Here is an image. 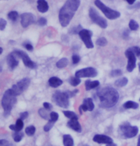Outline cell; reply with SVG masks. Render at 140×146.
I'll return each instance as SVG.
<instances>
[{"label":"cell","instance_id":"f546056e","mask_svg":"<svg viewBox=\"0 0 140 146\" xmlns=\"http://www.w3.org/2000/svg\"><path fill=\"white\" fill-rule=\"evenodd\" d=\"M35 131H36V129L33 125H31V126H29V127H27V129H25V133H27V136H30V137L34 135Z\"/></svg>","mask_w":140,"mask_h":146},{"label":"cell","instance_id":"8992f818","mask_svg":"<svg viewBox=\"0 0 140 146\" xmlns=\"http://www.w3.org/2000/svg\"><path fill=\"white\" fill-rule=\"evenodd\" d=\"M29 84H30V80L28 78H25V79L21 80V81L17 82L11 88L12 94H13L15 96H19L21 93H23L25 89L29 87Z\"/></svg>","mask_w":140,"mask_h":146},{"label":"cell","instance_id":"b9f144b4","mask_svg":"<svg viewBox=\"0 0 140 146\" xmlns=\"http://www.w3.org/2000/svg\"><path fill=\"white\" fill-rule=\"evenodd\" d=\"M9 142L5 140V139H1L0 140V146H8L9 145Z\"/></svg>","mask_w":140,"mask_h":146},{"label":"cell","instance_id":"bcb514c9","mask_svg":"<svg viewBox=\"0 0 140 146\" xmlns=\"http://www.w3.org/2000/svg\"><path fill=\"white\" fill-rule=\"evenodd\" d=\"M107 146H117V144H115V143H109Z\"/></svg>","mask_w":140,"mask_h":146},{"label":"cell","instance_id":"d590c367","mask_svg":"<svg viewBox=\"0 0 140 146\" xmlns=\"http://www.w3.org/2000/svg\"><path fill=\"white\" fill-rule=\"evenodd\" d=\"M54 123V122H53V121H49V122L45 125V127H44V130H45V131H49L51 129L53 128Z\"/></svg>","mask_w":140,"mask_h":146},{"label":"cell","instance_id":"9a60e30c","mask_svg":"<svg viewBox=\"0 0 140 146\" xmlns=\"http://www.w3.org/2000/svg\"><path fill=\"white\" fill-rule=\"evenodd\" d=\"M18 56L14 54V52H11V54H10L6 59L7 60V64L9 66V68L11 69H14L17 66L19 65V60H18Z\"/></svg>","mask_w":140,"mask_h":146},{"label":"cell","instance_id":"c3c4849f","mask_svg":"<svg viewBox=\"0 0 140 146\" xmlns=\"http://www.w3.org/2000/svg\"><path fill=\"white\" fill-rule=\"evenodd\" d=\"M2 52H3V48H2V47H0V54H1Z\"/></svg>","mask_w":140,"mask_h":146},{"label":"cell","instance_id":"7dc6e473","mask_svg":"<svg viewBox=\"0 0 140 146\" xmlns=\"http://www.w3.org/2000/svg\"><path fill=\"white\" fill-rule=\"evenodd\" d=\"M137 146H140V136L138 137V141H137Z\"/></svg>","mask_w":140,"mask_h":146},{"label":"cell","instance_id":"6da1fadb","mask_svg":"<svg viewBox=\"0 0 140 146\" xmlns=\"http://www.w3.org/2000/svg\"><path fill=\"white\" fill-rule=\"evenodd\" d=\"M81 2L79 0H68L60 9L59 13V20L63 27H66L73 19L74 12L79 8Z\"/></svg>","mask_w":140,"mask_h":146},{"label":"cell","instance_id":"8d00e7d4","mask_svg":"<svg viewBox=\"0 0 140 146\" xmlns=\"http://www.w3.org/2000/svg\"><path fill=\"white\" fill-rule=\"evenodd\" d=\"M122 74H123V72L120 69H116V70L111 71L110 75L111 76H120V75H122Z\"/></svg>","mask_w":140,"mask_h":146},{"label":"cell","instance_id":"7a4b0ae2","mask_svg":"<svg viewBox=\"0 0 140 146\" xmlns=\"http://www.w3.org/2000/svg\"><path fill=\"white\" fill-rule=\"evenodd\" d=\"M100 106L103 108H111L119 99L118 92L112 88H104L98 93Z\"/></svg>","mask_w":140,"mask_h":146},{"label":"cell","instance_id":"ac0fdd59","mask_svg":"<svg viewBox=\"0 0 140 146\" xmlns=\"http://www.w3.org/2000/svg\"><path fill=\"white\" fill-rule=\"evenodd\" d=\"M48 83L52 88H58L62 84V81L58 77H51L48 81Z\"/></svg>","mask_w":140,"mask_h":146},{"label":"cell","instance_id":"ab89813d","mask_svg":"<svg viewBox=\"0 0 140 146\" xmlns=\"http://www.w3.org/2000/svg\"><path fill=\"white\" fill-rule=\"evenodd\" d=\"M38 24H39L40 25H46V19L45 18H40L39 20H38Z\"/></svg>","mask_w":140,"mask_h":146},{"label":"cell","instance_id":"f907efd6","mask_svg":"<svg viewBox=\"0 0 140 146\" xmlns=\"http://www.w3.org/2000/svg\"><path fill=\"white\" fill-rule=\"evenodd\" d=\"M138 68H139V71H140V63H139V66H138Z\"/></svg>","mask_w":140,"mask_h":146},{"label":"cell","instance_id":"d4e9b609","mask_svg":"<svg viewBox=\"0 0 140 146\" xmlns=\"http://www.w3.org/2000/svg\"><path fill=\"white\" fill-rule=\"evenodd\" d=\"M68 59H66V58H62V59H60V60L56 63V67H57L58 68H63L67 67V66H68Z\"/></svg>","mask_w":140,"mask_h":146},{"label":"cell","instance_id":"44dd1931","mask_svg":"<svg viewBox=\"0 0 140 146\" xmlns=\"http://www.w3.org/2000/svg\"><path fill=\"white\" fill-rule=\"evenodd\" d=\"M99 82L98 81H94V82H91V81H87L85 82V88L87 90H90V89H93V88H96L99 86Z\"/></svg>","mask_w":140,"mask_h":146},{"label":"cell","instance_id":"277c9868","mask_svg":"<svg viewBox=\"0 0 140 146\" xmlns=\"http://www.w3.org/2000/svg\"><path fill=\"white\" fill-rule=\"evenodd\" d=\"M69 95L67 92H55L53 96L54 102L61 108H68L69 105Z\"/></svg>","mask_w":140,"mask_h":146},{"label":"cell","instance_id":"cb8c5ba5","mask_svg":"<svg viewBox=\"0 0 140 146\" xmlns=\"http://www.w3.org/2000/svg\"><path fill=\"white\" fill-rule=\"evenodd\" d=\"M123 108L124 109H137L138 108V104L134 102L129 101V102H126L123 104Z\"/></svg>","mask_w":140,"mask_h":146},{"label":"cell","instance_id":"2e32d148","mask_svg":"<svg viewBox=\"0 0 140 146\" xmlns=\"http://www.w3.org/2000/svg\"><path fill=\"white\" fill-rule=\"evenodd\" d=\"M93 140H94V142H96V143H107V144H109V143H113V140H112L111 137L104 136V135H96L93 137Z\"/></svg>","mask_w":140,"mask_h":146},{"label":"cell","instance_id":"3957f363","mask_svg":"<svg viewBox=\"0 0 140 146\" xmlns=\"http://www.w3.org/2000/svg\"><path fill=\"white\" fill-rule=\"evenodd\" d=\"M17 102L16 96L12 94L11 89H8L5 92L3 99H2V106L5 110V115H8L11 113L12 107L15 105Z\"/></svg>","mask_w":140,"mask_h":146},{"label":"cell","instance_id":"ffe728a7","mask_svg":"<svg viewBox=\"0 0 140 146\" xmlns=\"http://www.w3.org/2000/svg\"><path fill=\"white\" fill-rule=\"evenodd\" d=\"M23 127H24V123L22 121V119H20V118L17 120L15 125H13V124L10 125V129H12V130H14V131H21Z\"/></svg>","mask_w":140,"mask_h":146},{"label":"cell","instance_id":"9c48e42d","mask_svg":"<svg viewBox=\"0 0 140 146\" xmlns=\"http://www.w3.org/2000/svg\"><path fill=\"white\" fill-rule=\"evenodd\" d=\"M122 134L126 138L134 137L138 132V129L136 126H131L130 124H123L121 126Z\"/></svg>","mask_w":140,"mask_h":146},{"label":"cell","instance_id":"7bdbcfd3","mask_svg":"<svg viewBox=\"0 0 140 146\" xmlns=\"http://www.w3.org/2000/svg\"><path fill=\"white\" fill-rule=\"evenodd\" d=\"M27 116H28V112H23V113H21L20 114V119H25V118H27Z\"/></svg>","mask_w":140,"mask_h":146},{"label":"cell","instance_id":"836d02e7","mask_svg":"<svg viewBox=\"0 0 140 146\" xmlns=\"http://www.w3.org/2000/svg\"><path fill=\"white\" fill-rule=\"evenodd\" d=\"M47 110H46V109H40V110H39V114L40 115V116H42L44 119H49V117H48V115H47V111H46Z\"/></svg>","mask_w":140,"mask_h":146},{"label":"cell","instance_id":"484cf974","mask_svg":"<svg viewBox=\"0 0 140 146\" xmlns=\"http://www.w3.org/2000/svg\"><path fill=\"white\" fill-rule=\"evenodd\" d=\"M13 139L15 142H20L24 137V134H23V132L21 131H15V133L13 134Z\"/></svg>","mask_w":140,"mask_h":146},{"label":"cell","instance_id":"4316f807","mask_svg":"<svg viewBox=\"0 0 140 146\" xmlns=\"http://www.w3.org/2000/svg\"><path fill=\"white\" fill-rule=\"evenodd\" d=\"M69 82H70V84H71L72 86L75 87V86H77V85H79V84L81 83V79L78 78V77H76V76L71 77L70 80H69Z\"/></svg>","mask_w":140,"mask_h":146},{"label":"cell","instance_id":"7402d4cb","mask_svg":"<svg viewBox=\"0 0 140 146\" xmlns=\"http://www.w3.org/2000/svg\"><path fill=\"white\" fill-rule=\"evenodd\" d=\"M63 143L64 146H74V140L70 135L63 136Z\"/></svg>","mask_w":140,"mask_h":146},{"label":"cell","instance_id":"52a82bcc","mask_svg":"<svg viewBox=\"0 0 140 146\" xmlns=\"http://www.w3.org/2000/svg\"><path fill=\"white\" fill-rule=\"evenodd\" d=\"M79 36L82 38V40L83 41L84 45L86 46L87 48H93L94 44L91 40V37H92V32L87 29L81 30L79 32Z\"/></svg>","mask_w":140,"mask_h":146},{"label":"cell","instance_id":"e575fe53","mask_svg":"<svg viewBox=\"0 0 140 146\" xmlns=\"http://www.w3.org/2000/svg\"><path fill=\"white\" fill-rule=\"evenodd\" d=\"M133 54H135V55H137V56H140V47H138V46H133V47H131V48H129Z\"/></svg>","mask_w":140,"mask_h":146},{"label":"cell","instance_id":"83f0119b","mask_svg":"<svg viewBox=\"0 0 140 146\" xmlns=\"http://www.w3.org/2000/svg\"><path fill=\"white\" fill-rule=\"evenodd\" d=\"M63 114H64L68 118H69L70 120H73V119H75V120H78V117L76 115L74 112L72 111H63Z\"/></svg>","mask_w":140,"mask_h":146},{"label":"cell","instance_id":"f1b7e54d","mask_svg":"<svg viewBox=\"0 0 140 146\" xmlns=\"http://www.w3.org/2000/svg\"><path fill=\"white\" fill-rule=\"evenodd\" d=\"M18 18H19V14L17 11H11L8 13V19L12 21H16Z\"/></svg>","mask_w":140,"mask_h":146},{"label":"cell","instance_id":"7c38bea8","mask_svg":"<svg viewBox=\"0 0 140 146\" xmlns=\"http://www.w3.org/2000/svg\"><path fill=\"white\" fill-rule=\"evenodd\" d=\"M125 55L128 59V64H127V70L129 72H132L133 69L136 67V55L133 54V52L128 49L125 52Z\"/></svg>","mask_w":140,"mask_h":146},{"label":"cell","instance_id":"5bb4252c","mask_svg":"<svg viewBox=\"0 0 140 146\" xmlns=\"http://www.w3.org/2000/svg\"><path fill=\"white\" fill-rule=\"evenodd\" d=\"M94 102L92 101L91 98H86L84 101H83V103L80 106V112L82 110L83 111H92L94 110Z\"/></svg>","mask_w":140,"mask_h":146},{"label":"cell","instance_id":"1f68e13d","mask_svg":"<svg viewBox=\"0 0 140 146\" xmlns=\"http://www.w3.org/2000/svg\"><path fill=\"white\" fill-rule=\"evenodd\" d=\"M107 39L104 37H102V38H99L97 40H96V44L99 46H104L107 45Z\"/></svg>","mask_w":140,"mask_h":146},{"label":"cell","instance_id":"d6a6232c","mask_svg":"<svg viewBox=\"0 0 140 146\" xmlns=\"http://www.w3.org/2000/svg\"><path fill=\"white\" fill-rule=\"evenodd\" d=\"M49 117H50V121H53V122H56L59 118V115L56 113V112H51L50 115H49Z\"/></svg>","mask_w":140,"mask_h":146},{"label":"cell","instance_id":"74e56055","mask_svg":"<svg viewBox=\"0 0 140 146\" xmlns=\"http://www.w3.org/2000/svg\"><path fill=\"white\" fill-rule=\"evenodd\" d=\"M72 61H73V64H77L80 61V56L77 54H74L72 56Z\"/></svg>","mask_w":140,"mask_h":146},{"label":"cell","instance_id":"8fae6325","mask_svg":"<svg viewBox=\"0 0 140 146\" xmlns=\"http://www.w3.org/2000/svg\"><path fill=\"white\" fill-rule=\"evenodd\" d=\"M97 75V71L94 68H87L81 69L75 73V76L78 78H87V77H95Z\"/></svg>","mask_w":140,"mask_h":146},{"label":"cell","instance_id":"4fadbf2b","mask_svg":"<svg viewBox=\"0 0 140 146\" xmlns=\"http://www.w3.org/2000/svg\"><path fill=\"white\" fill-rule=\"evenodd\" d=\"M34 21H35V18L32 13L27 12L21 15V25L23 27H27L28 25L34 23Z\"/></svg>","mask_w":140,"mask_h":146},{"label":"cell","instance_id":"60d3db41","mask_svg":"<svg viewBox=\"0 0 140 146\" xmlns=\"http://www.w3.org/2000/svg\"><path fill=\"white\" fill-rule=\"evenodd\" d=\"M43 106H44V109H46L47 110H50L51 109H52V105H51L50 103H48V102H44Z\"/></svg>","mask_w":140,"mask_h":146},{"label":"cell","instance_id":"ba28073f","mask_svg":"<svg viewBox=\"0 0 140 146\" xmlns=\"http://www.w3.org/2000/svg\"><path fill=\"white\" fill-rule=\"evenodd\" d=\"M90 17L93 20V22L96 23V25H98L100 27H102V28H106L107 27V25H108L107 21L104 18H102L95 9L91 8L90 10Z\"/></svg>","mask_w":140,"mask_h":146},{"label":"cell","instance_id":"5b68a950","mask_svg":"<svg viewBox=\"0 0 140 146\" xmlns=\"http://www.w3.org/2000/svg\"><path fill=\"white\" fill-rule=\"evenodd\" d=\"M96 5L104 13V15L109 19H116L117 18L120 17V13L115 10H112L109 7H107L102 1H99V0H96L95 1Z\"/></svg>","mask_w":140,"mask_h":146},{"label":"cell","instance_id":"f35d334b","mask_svg":"<svg viewBox=\"0 0 140 146\" xmlns=\"http://www.w3.org/2000/svg\"><path fill=\"white\" fill-rule=\"evenodd\" d=\"M6 26V20H5L4 19H0V30H4Z\"/></svg>","mask_w":140,"mask_h":146},{"label":"cell","instance_id":"e0dca14e","mask_svg":"<svg viewBox=\"0 0 140 146\" xmlns=\"http://www.w3.org/2000/svg\"><path fill=\"white\" fill-rule=\"evenodd\" d=\"M68 125L69 128H71L72 129L77 131V132H81L82 130V127L78 122V120H75V119H73V120H70L68 123Z\"/></svg>","mask_w":140,"mask_h":146},{"label":"cell","instance_id":"603a6c76","mask_svg":"<svg viewBox=\"0 0 140 146\" xmlns=\"http://www.w3.org/2000/svg\"><path fill=\"white\" fill-rule=\"evenodd\" d=\"M127 83H128V79L125 78V77H122V78L117 80L116 82H115V85L118 88H122V87L126 86Z\"/></svg>","mask_w":140,"mask_h":146},{"label":"cell","instance_id":"ee69618b","mask_svg":"<svg viewBox=\"0 0 140 146\" xmlns=\"http://www.w3.org/2000/svg\"><path fill=\"white\" fill-rule=\"evenodd\" d=\"M24 46H25V47L27 48L28 51H33V46H32L31 44H25Z\"/></svg>","mask_w":140,"mask_h":146},{"label":"cell","instance_id":"30bf717a","mask_svg":"<svg viewBox=\"0 0 140 146\" xmlns=\"http://www.w3.org/2000/svg\"><path fill=\"white\" fill-rule=\"evenodd\" d=\"M13 52H14V54H15L19 58H20V59L23 60V62H24V64H25V67H27V68H36V64L29 58V56H28L27 54H25V52L19 51V50H16V51H14Z\"/></svg>","mask_w":140,"mask_h":146},{"label":"cell","instance_id":"4dcf8cb0","mask_svg":"<svg viewBox=\"0 0 140 146\" xmlns=\"http://www.w3.org/2000/svg\"><path fill=\"white\" fill-rule=\"evenodd\" d=\"M138 24L134 20V19H131V21H130V23H129V27H130V29L131 30V31H136V30H137L138 29Z\"/></svg>","mask_w":140,"mask_h":146},{"label":"cell","instance_id":"f6af8a7d","mask_svg":"<svg viewBox=\"0 0 140 146\" xmlns=\"http://www.w3.org/2000/svg\"><path fill=\"white\" fill-rule=\"evenodd\" d=\"M127 3L130 4V5H133L135 3V1H133V0H131V1H130V0H127Z\"/></svg>","mask_w":140,"mask_h":146},{"label":"cell","instance_id":"d6986e66","mask_svg":"<svg viewBox=\"0 0 140 146\" xmlns=\"http://www.w3.org/2000/svg\"><path fill=\"white\" fill-rule=\"evenodd\" d=\"M38 4V10H39V11L40 12H46L48 11V4L46 1H45V0H40V1L37 2Z\"/></svg>","mask_w":140,"mask_h":146},{"label":"cell","instance_id":"681fc988","mask_svg":"<svg viewBox=\"0 0 140 146\" xmlns=\"http://www.w3.org/2000/svg\"><path fill=\"white\" fill-rule=\"evenodd\" d=\"M8 146H13V145H12V144H11V143H9V145Z\"/></svg>","mask_w":140,"mask_h":146}]
</instances>
